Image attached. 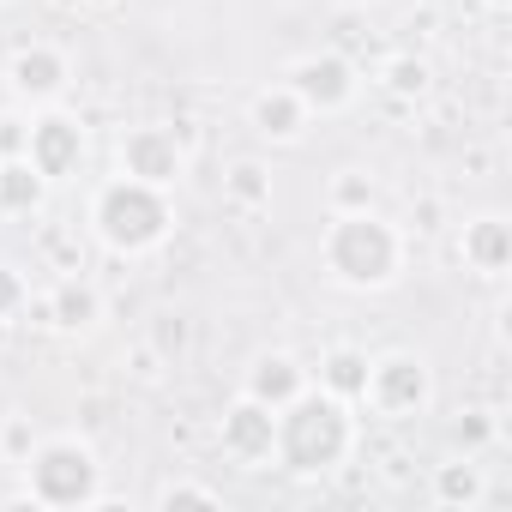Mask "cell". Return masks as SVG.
Instances as JSON below:
<instances>
[{
	"label": "cell",
	"mask_w": 512,
	"mask_h": 512,
	"mask_svg": "<svg viewBox=\"0 0 512 512\" xmlns=\"http://www.w3.org/2000/svg\"><path fill=\"white\" fill-rule=\"evenodd\" d=\"M320 260L338 284L350 290H380L398 278V260H404V241L386 217L374 211H338L332 229H326V247H320Z\"/></svg>",
	"instance_id": "6da1fadb"
},
{
	"label": "cell",
	"mask_w": 512,
	"mask_h": 512,
	"mask_svg": "<svg viewBox=\"0 0 512 512\" xmlns=\"http://www.w3.org/2000/svg\"><path fill=\"white\" fill-rule=\"evenodd\" d=\"M284 470H332L344 452H350V416H344V398L338 392H296L284 410H278V446Z\"/></svg>",
	"instance_id": "7a4b0ae2"
},
{
	"label": "cell",
	"mask_w": 512,
	"mask_h": 512,
	"mask_svg": "<svg viewBox=\"0 0 512 512\" xmlns=\"http://www.w3.org/2000/svg\"><path fill=\"white\" fill-rule=\"evenodd\" d=\"M91 223H97V235H103L115 253H145V247H157V241L169 235L175 211H169L163 187H151V181H133V175H115V181L97 193V205H91Z\"/></svg>",
	"instance_id": "3957f363"
},
{
	"label": "cell",
	"mask_w": 512,
	"mask_h": 512,
	"mask_svg": "<svg viewBox=\"0 0 512 512\" xmlns=\"http://www.w3.org/2000/svg\"><path fill=\"white\" fill-rule=\"evenodd\" d=\"M31 494L43 506H85V500H97V458L79 440H49L31 458Z\"/></svg>",
	"instance_id": "277c9868"
},
{
	"label": "cell",
	"mask_w": 512,
	"mask_h": 512,
	"mask_svg": "<svg viewBox=\"0 0 512 512\" xmlns=\"http://www.w3.org/2000/svg\"><path fill=\"white\" fill-rule=\"evenodd\" d=\"M362 398L380 410V416H416L428 404V368L416 356H380L368 362V386Z\"/></svg>",
	"instance_id": "5b68a950"
},
{
	"label": "cell",
	"mask_w": 512,
	"mask_h": 512,
	"mask_svg": "<svg viewBox=\"0 0 512 512\" xmlns=\"http://www.w3.org/2000/svg\"><path fill=\"white\" fill-rule=\"evenodd\" d=\"M181 169H187V151H181V139L169 127H133V133H121V175L169 187V181H181Z\"/></svg>",
	"instance_id": "8992f818"
},
{
	"label": "cell",
	"mask_w": 512,
	"mask_h": 512,
	"mask_svg": "<svg viewBox=\"0 0 512 512\" xmlns=\"http://www.w3.org/2000/svg\"><path fill=\"white\" fill-rule=\"evenodd\" d=\"M25 157L43 181H67L79 163H85V127L73 115H43L25 139Z\"/></svg>",
	"instance_id": "52a82bcc"
},
{
	"label": "cell",
	"mask_w": 512,
	"mask_h": 512,
	"mask_svg": "<svg viewBox=\"0 0 512 512\" xmlns=\"http://www.w3.org/2000/svg\"><path fill=\"white\" fill-rule=\"evenodd\" d=\"M278 446V410H266L260 398H241L229 416H223V452L241 458V464H266Z\"/></svg>",
	"instance_id": "ba28073f"
},
{
	"label": "cell",
	"mask_w": 512,
	"mask_h": 512,
	"mask_svg": "<svg viewBox=\"0 0 512 512\" xmlns=\"http://www.w3.org/2000/svg\"><path fill=\"white\" fill-rule=\"evenodd\" d=\"M290 91L308 103V115H314V109L332 115V109H344V103L356 97V73H350V61H338V55H314V61H302V67L290 73Z\"/></svg>",
	"instance_id": "9c48e42d"
},
{
	"label": "cell",
	"mask_w": 512,
	"mask_h": 512,
	"mask_svg": "<svg viewBox=\"0 0 512 512\" xmlns=\"http://www.w3.org/2000/svg\"><path fill=\"white\" fill-rule=\"evenodd\" d=\"M296 392H302V368H296L290 356H260V362H253V374H247V398H260L266 410H284Z\"/></svg>",
	"instance_id": "30bf717a"
},
{
	"label": "cell",
	"mask_w": 512,
	"mask_h": 512,
	"mask_svg": "<svg viewBox=\"0 0 512 512\" xmlns=\"http://www.w3.org/2000/svg\"><path fill=\"white\" fill-rule=\"evenodd\" d=\"M302 121H308V103H302L290 85L253 97V127H260L266 139H296V133H302Z\"/></svg>",
	"instance_id": "8fae6325"
},
{
	"label": "cell",
	"mask_w": 512,
	"mask_h": 512,
	"mask_svg": "<svg viewBox=\"0 0 512 512\" xmlns=\"http://www.w3.org/2000/svg\"><path fill=\"white\" fill-rule=\"evenodd\" d=\"M464 260L476 266V272H506V260H512V229L500 223V217H482V223H470L464 229Z\"/></svg>",
	"instance_id": "7c38bea8"
},
{
	"label": "cell",
	"mask_w": 512,
	"mask_h": 512,
	"mask_svg": "<svg viewBox=\"0 0 512 512\" xmlns=\"http://www.w3.org/2000/svg\"><path fill=\"white\" fill-rule=\"evenodd\" d=\"M13 85H19L25 97H55V91L67 85V61H61L55 49H25V55L13 61Z\"/></svg>",
	"instance_id": "4fadbf2b"
},
{
	"label": "cell",
	"mask_w": 512,
	"mask_h": 512,
	"mask_svg": "<svg viewBox=\"0 0 512 512\" xmlns=\"http://www.w3.org/2000/svg\"><path fill=\"white\" fill-rule=\"evenodd\" d=\"M43 193H49V181L31 169V157L0 163V211H37Z\"/></svg>",
	"instance_id": "5bb4252c"
},
{
	"label": "cell",
	"mask_w": 512,
	"mask_h": 512,
	"mask_svg": "<svg viewBox=\"0 0 512 512\" xmlns=\"http://www.w3.org/2000/svg\"><path fill=\"white\" fill-rule=\"evenodd\" d=\"M362 386H368V356H362V350H332V356H326V392L362 398Z\"/></svg>",
	"instance_id": "9a60e30c"
},
{
	"label": "cell",
	"mask_w": 512,
	"mask_h": 512,
	"mask_svg": "<svg viewBox=\"0 0 512 512\" xmlns=\"http://www.w3.org/2000/svg\"><path fill=\"white\" fill-rule=\"evenodd\" d=\"M55 320H61V326H91V320H97V290L79 284V278H67V284L55 290Z\"/></svg>",
	"instance_id": "2e32d148"
},
{
	"label": "cell",
	"mask_w": 512,
	"mask_h": 512,
	"mask_svg": "<svg viewBox=\"0 0 512 512\" xmlns=\"http://www.w3.org/2000/svg\"><path fill=\"white\" fill-rule=\"evenodd\" d=\"M476 494H482L476 464H446V470H440V500H464V506H470Z\"/></svg>",
	"instance_id": "e0dca14e"
},
{
	"label": "cell",
	"mask_w": 512,
	"mask_h": 512,
	"mask_svg": "<svg viewBox=\"0 0 512 512\" xmlns=\"http://www.w3.org/2000/svg\"><path fill=\"white\" fill-rule=\"evenodd\" d=\"M229 193H235L241 205H260V199H266V169H260V163H241V169L229 175Z\"/></svg>",
	"instance_id": "ac0fdd59"
},
{
	"label": "cell",
	"mask_w": 512,
	"mask_h": 512,
	"mask_svg": "<svg viewBox=\"0 0 512 512\" xmlns=\"http://www.w3.org/2000/svg\"><path fill=\"white\" fill-rule=\"evenodd\" d=\"M422 85H428V67H422V61H392V91L410 97V91H422Z\"/></svg>",
	"instance_id": "d6986e66"
},
{
	"label": "cell",
	"mask_w": 512,
	"mask_h": 512,
	"mask_svg": "<svg viewBox=\"0 0 512 512\" xmlns=\"http://www.w3.org/2000/svg\"><path fill=\"white\" fill-rule=\"evenodd\" d=\"M338 199H344L350 211H368V199H374V181H362V175H344V181H338Z\"/></svg>",
	"instance_id": "ffe728a7"
},
{
	"label": "cell",
	"mask_w": 512,
	"mask_h": 512,
	"mask_svg": "<svg viewBox=\"0 0 512 512\" xmlns=\"http://www.w3.org/2000/svg\"><path fill=\"white\" fill-rule=\"evenodd\" d=\"M163 506H217V494H211V488L181 482V488H163Z\"/></svg>",
	"instance_id": "44dd1931"
},
{
	"label": "cell",
	"mask_w": 512,
	"mask_h": 512,
	"mask_svg": "<svg viewBox=\"0 0 512 512\" xmlns=\"http://www.w3.org/2000/svg\"><path fill=\"white\" fill-rule=\"evenodd\" d=\"M187 344V320L181 314H163L157 320V350H181Z\"/></svg>",
	"instance_id": "7402d4cb"
},
{
	"label": "cell",
	"mask_w": 512,
	"mask_h": 512,
	"mask_svg": "<svg viewBox=\"0 0 512 512\" xmlns=\"http://www.w3.org/2000/svg\"><path fill=\"white\" fill-rule=\"evenodd\" d=\"M19 302H25V284H19V272H7V266H0V320H7Z\"/></svg>",
	"instance_id": "603a6c76"
},
{
	"label": "cell",
	"mask_w": 512,
	"mask_h": 512,
	"mask_svg": "<svg viewBox=\"0 0 512 512\" xmlns=\"http://www.w3.org/2000/svg\"><path fill=\"white\" fill-rule=\"evenodd\" d=\"M458 440H464V446H482V440H488V422H482V416H464V422H458Z\"/></svg>",
	"instance_id": "cb8c5ba5"
},
{
	"label": "cell",
	"mask_w": 512,
	"mask_h": 512,
	"mask_svg": "<svg viewBox=\"0 0 512 512\" xmlns=\"http://www.w3.org/2000/svg\"><path fill=\"white\" fill-rule=\"evenodd\" d=\"M488 7H506V0H488Z\"/></svg>",
	"instance_id": "d4e9b609"
},
{
	"label": "cell",
	"mask_w": 512,
	"mask_h": 512,
	"mask_svg": "<svg viewBox=\"0 0 512 512\" xmlns=\"http://www.w3.org/2000/svg\"><path fill=\"white\" fill-rule=\"evenodd\" d=\"M350 7H356V0H350Z\"/></svg>",
	"instance_id": "484cf974"
}]
</instances>
